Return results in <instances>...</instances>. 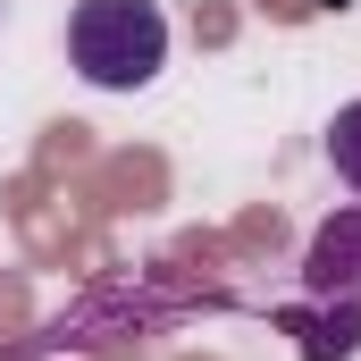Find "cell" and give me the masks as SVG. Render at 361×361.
<instances>
[{"label":"cell","mask_w":361,"mask_h":361,"mask_svg":"<svg viewBox=\"0 0 361 361\" xmlns=\"http://www.w3.org/2000/svg\"><path fill=\"white\" fill-rule=\"evenodd\" d=\"M68 59H76L85 85H101V92L152 85L160 59H169V17H160V0H76V17H68Z\"/></svg>","instance_id":"obj_1"},{"label":"cell","mask_w":361,"mask_h":361,"mask_svg":"<svg viewBox=\"0 0 361 361\" xmlns=\"http://www.w3.org/2000/svg\"><path fill=\"white\" fill-rule=\"evenodd\" d=\"M302 302H361V210L319 219L302 252Z\"/></svg>","instance_id":"obj_2"},{"label":"cell","mask_w":361,"mask_h":361,"mask_svg":"<svg viewBox=\"0 0 361 361\" xmlns=\"http://www.w3.org/2000/svg\"><path fill=\"white\" fill-rule=\"evenodd\" d=\"M286 336H302V361H353L361 353V302H286Z\"/></svg>","instance_id":"obj_3"},{"label":"cell","mask_w":361,"mask_h":361,"mask_svg":"<svg viewBox=\"0 0 361 361\" xmlns=\"http://www.w3.org/2000/svg\"><path fill=\"white\" fill-rule=\"evenodd\" d=\"M328 160H336V177L361 193V101L336 109V126H328Z\"/></svg>","instance_id":"obj_4"}]
</instances>
